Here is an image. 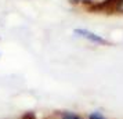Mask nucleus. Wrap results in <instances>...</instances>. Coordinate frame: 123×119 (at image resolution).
<instances>
[{"instance_id": "obj_1", "label": "nucleus", "mask_w": 123, "mask_h": 119, "mask_svg": "<svg viewBox=\"0 0 123 119\" xmlns=\"http://www.w3.org/2000/svg\"><path fill=\"white\" fill-rule=\"evenodd\" d=\"M75 33L78 36H80V38H83V39L91 42V43H95V44H109V42L106 39H104L101 35L90 32L87 29H75Z\"/></svg>"}, {"instance_id": "obj_2", "label": "nucleus", "mask_w": 123, "mask_h": 119, "mask_svg": "<svg viewBox=\"0 0 123 119\" xmlns=\"http://www.w3.org/2000/svg\"><path fill=\"white\" fill-rule=\"evenodd\" d=\"M60 119H84V118L82 115H79V113L71 112V111H65V112H61Z\"/></svg>"}, {"instance_id": "obj_3", "label": "nucleus", "mask_w": 123, "mask_h": 119, "mask_svg": "<svg viewBox=\"0 0 123 119\" xmlns=\"http://www.w3.org/2000/svg\"><path fill=\"white\" fill-rule=\"evenodd\" d=\"M87 119H106V118H105V116H104L101 112H98V111H94V112H91L89 116H87Z\"/></svg>"}, {"instance_id": "obj_4", "label": "nucleus", "mask_w": 123, "mask_h": 119, "mask_svg": "<svg viewBox=\"0 0 123 119\" xmlns=\"http://www.w3.org/2000/svg\"><path fill=\"white\" fill-rule=\"evenodd\" d=\"M19 119H37L36 118V113L32 112V111H28V112H25L24 115H21V118Z\"/></svg>"}]
</instances>
